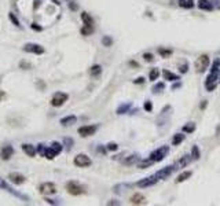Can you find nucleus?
I'll use <instances>...</instances> for the list:
<instances>
[{
  "mask_svg": "<svg viewBox=\"0 0 220 206\" xmlns=\"http://www.w3.org/2000/svg\"><path fill=\"white\" fill-rule=\"evenodd\" d=\"M194 131H196V124H193V122L183 126V132H186V133H193Z\"/></svg>",
  "mask_w": 220,
  "mask_h": 206,
  "instance_id": "obj_29",
  "label": "nucleus"
},
{
  "mask_svg": "<svg viewBox=\"0 0 220 206\" xmlns=\"http://www.w3.org/2000/svg\"><path fill=\"white\" fill-rule=\"evenodd\" d=\"M61 153H62V144L58 142H54L51 144V147H47L46 149L43 157H46L47 160H54V158H55L56 155H59Z\"/></svg>",
  "mask_w": 220,
  "mask_h": 206,
  "instance_id": "obj_1",
  "label": "nucleus"
},
{
  "mask_svg": "<svg viewBox=\"0 0 220 206\" xmlns=\"http://www.w3.org/2000/svg\"><path fill=\"white\" fill-rule=\"evenodd\" d=\"M46 149H47V147H44V144H41V143L37 146V150H39V153H40V155H44Z\"/></svg>",
  "mask_w": 220,
  "mask_h": 206,
  "instance_id": "obj_41",
  "label": "nucleus"
},
{
  "mask_svg": "<svg viewBox=\"0 0 220 206\" xmlns=\"http://www.w3.org/2000/svg\"><path fill=\"white\" fill-rule=\"evenodd\" d=\"M219 82H220V73H219Z\"/></svg>",
  "mask_w": 220,
  "mask_h": 206,
  "instance_id": "obj_51",
  "label": "nucleus"
},
{
  "mask_svg": "<svg viewBox=\"0 0 220 206\" xmlns=\"http://www.w3.org/2000/svg\"><path fill=\"white\" fill-rule=\"evenodd\" d=\"M13 155H14L13 146H4L2 149V151H0V157H2V160H4V161H8Z\"/></svg>",
  "mask_w": 220,
  "mask_h": 206,
  "instance_id": "obj_14",
  "label": "nucleus"
},
{
  "mask_svg": "<svg viewBox=\"0 0 220 206\" xmlns=\"http://www.w3.org/2000/svg\"><path fill=\"white\" fill-rule=\"evenodd\" d=\"M100 73H102V66H99V65H94V66L89 69V74H91L92 77H98Z\"/></svg>",
  "mask_w": 220,
  "mask_h": 206,
  "instance_id": "obj_24",
  "label": "nucleus"
},
{
  "mask_svg": "<svg viewBox=\"0 0 220 206\" xmlns=\"http://www.w3.org/2000/svg\"><path fill=\"white\" fill-rule=\"evenodd\" d=\"M24 51L26 52H30V54H36V55H41L44 54V47L37 44V43H28V44L24 45Z\"/></svg>",
  "mask_w": 220,
  "mask_h": 206,
  "instance_id": "obj_7",
  "label": "nucleus"
},
{
  "mask_svg": "<svg viewBox=\"0 0 220 206\" xmlns=\"http://www.w3.org/2000/svg\"><path fill=\"white\" fill-rule=\"evenodd\" d=\"M191 157H193V160H194V161L200 160L201 154H200V150H198V147H197V146H194L193 149H191Z\"/></svg>",
  "mask_w": 220,
  "mask_h": 206,
  "instance_id": "obj_30",
  "label": "nucleus"
},
{
  "mask_svg": "<svg viewBox=\"0 0 220 206\" xmlns=\"http://www.w3.org/2000/svg\"><path fill=\"white\" fill-rule=\"evenodd\" d=\"M158 52H160V55L164 56V58H167V56H169L172 54L171 50H164V48H160V50H158Z\"/></svg>",
  "mask_w": 220,
  "mask_h": 206,
  "instance_id": "obj_35",
  "label": "nucleus"
},
{
  "mask_svg": "<svg viewBox=\"0 0 220 206\" xmlns=\"http://www.w3.org/2000/svg\"><path fill=\"white\" fill-rule=\"evenodd\" d=\"M81 19H83V22H84V25H89V26L94 25V19L88 13H81Z\"/></svg>",
  "mask_w": 220,
  "mask_h": 206,
  "instance_id": "obj_23",
  "label": "nucleus"
},
{
  "mask_svg": "<svg viewBox=\"0 0 220 206\" xmlns=\"http://www.w3.org/2000/svg\"><path fill=\"white\" fill-rule=\"evenodd\" d=\"M0 186L3 187V188H4L7 193H11L14 197H17V198H21V199H25V201H28V197H25V195H22V194H19V193H17L15 190H13L11 187L10 186H7V183L4 182V180H0Z\"/></svg>",
  "mask_w": 220,
  "mask_h": 206,
  "instance_id": "obj_13",
  "label": "nucleus"
},
{
  "mask_svg": "<svg viewBox=\"0 0 220 206\" xmlns=\"http://www.w3.org/2000/svg\"><path fill=\"white\" fill-rule=\"evenodd\" d=\"M118 149V146L116 143H109L107 144V150H110V151H116Z\"/></svg>",
  "mask_w": 220,
  "mask_h": 206,
  "instance_id": "obj_40",
  "label": "nucleus"
},
{
  "mask_svg": "<svg viewBox=\"0 0 220 206\" xmlns=\"http://www.w3.org/2000/svg\"><path fill=\"white\" fill-rule=\"evenodd\" d=\"M131 106L132 104L131 103H125V104H121L120 107L117 109V114H125V113H128L129 109H131Z\"/></svg>",
  "mask_w": 220,
  "mask_h": 206,
  "instance_id": "obj_25",
  "label": "nucleus"
},
{
  "mask_svg": "<svg viewBox=\"0 0 220 206\" xmlns=\"http://www.w3.org/2000/svg\"><path fill=\"white\" fill-rule=\"evenodd\" d=\"M132 205H145L146 203V198L143 197L142 194H135L131 197V199H129Z\"/></svg>",
  "mask_w": 220,
  "mask_h": 206,
  "instance_id": "obj_16",
  "label": "nucleus"
},
{
  "mask_svg": "<svg viewBox=\"0 0 220 206\" xmlns=\"http://www.w3.org/2000/svg\"><path fill=\"white\" fill-rule=\"evenodd\" d=\"M158 76H160V71H158V69H151V70H150V74H149L150 81H156L157 78H158Z\"/></svg>",
  "mask_w": 220,
  "mask_h": 206,
  "instance_id": "obj_28",
  "label": "nucleus"
},
{
  "mask_svg": "<svg viewBox=\"0 0 220 206\" xmlns=\"http://www.w3.org/2000/svg\"><path fill=\"white\" fill-rule=\"evenodd\" d=\"M209 63H211V59H209L208 55H200L196 61V70L198 73H202L208 69Z\"/></svg>",
  "mask_w": 220,
  "mask_h": 206,
  "instance_id": "obj_3",
  "label": "nucleus"
},
{
  "mask_svg": "<svg viewBox=\"0 0 220 206\" xmlns=\"http://www.w3.org/2000/svg\"><path fill=\"white\" fill-rule=\"evenodd\" d=\"M73 164H74L76 166H78V168H87V166H91L92 161H91V158H89L88 155H85V154H78V155H76V157H74Z\"/></svg>",
  "mask_w": 220,
  "mask_h": 206,
  "instance_id": "obj_5",
  "label": "nucleus"
},
{
  "mask_svg": "<svg viewBox=\"0 0 220 206\" xmlns=\"http://www.w3.org/2000/svg\"><path fill=\"white\" fill-rule=\"evenodd\" d=\"M179 6L183 7V8H193L194 2L193 0H179Z\"/></svg>",
  "mask_w": 220,
  "mask_h": 206,
  "instance_id": "obj_27",
  "label": "nucleus"
},
{
  "mask_svg": "<svg viewBox=\"0 0 220 206\" xmlns=\"http://www.w3.org/2000/svg\"><path fill=\"white\" fill-rule=\"evenodd\" d=\"M162 76H164V78H165V80H168V81H178L179 80L178 76L174 74L172 71H169V70H164V71H162Z\"/></svg>",
  "mask_w": 220,
  "mask_h": 206,
  "instance_id": "obj_22",
  "label": "nucleus"
},
{
  "mask_svg": "<svg viewBox=\"0 0 220 206\" xmlns=\"http://www.w3.org/2000/svg\"><path fill=\"white\" fill-rule=\"evenodd\" d=\"M186 71H187V65L185 63L182 67H180V73H186Z\"/></svg>",
  "mask_w": 220,
  "mask_h": 206,
  "instance_id": "obj_46",
  "label": "nucleus"
},
{
  "mask_svg": "<svg viewBox=\"0 0 220 206\" xmlns=\"http://www.w3.org/2000/svg\"><path fill=\"white\" fill-rule=\"evenodd\" d=\"M22 150L25 151V153H26V155L28 157H35L36 155V149L33 146H32V144H28V143H25V144H22Z\"/></svg>",
  "mask_w": 220,
  "mask_h": 206,
  "instance_id": "obj_18",
  "label": "nucleus"
},
{
  "mask_svg": "<svg viewBox=\"0 0 220 206\" xmlns=\"http://www.w3.org/2000/svg\"><path fill=\"white\" fill-rule=\"evenodd\" d=\"M107 205H120V203H118V202H107Z\"/></svg>",
  "mask_w": 220,
  "mask_h": 206,
  "instance_id": "obj_49",
  "label": "nucleus"
},
{
  "mask_svg": "<svg viewBox=\"0 0 220 206\" xmlns=\"http://www.w3.org/2000/svg\"><path fill=\"white\" fill-rule=\"evenodd\" d=\"M145 110L146 111H151V110H153V104H151L150 100H146V102H145Z\"/></svg>",
  "mask_w": 220,
  "mask_h": 206,
  "instance_id": "obj_38",
  "label": "nucleus"
},
{
  "mask_svg": "<svg viewBox=\"0 0 220 206\" xmlns=\"http://www.w3.org/2000/svg\"><path fill=\"white\" fill-rule=\"evenodd\" d=\"M139 161H140V157H139V155H138V154H133V155H129L128 158H125V160L122 161V162H124V165L129 166V165H135L136 162H139Z\"/></svg>",
  "mask_w": 220,
  "mask_h": 206,
  "instance_id": "obj_19",
  "label": "nucleus"
},
{
  "mask_svg": "<svg viewBox=\"0 0 220 206\" xmlns=\"http://www.w3.org/2000/svg\"><path fill=\"white\" fill-rule=\"evenodd\" d=\"M143 81H145V78H143V77H139V78H136V80L133 81V82H135V84H143Z\"/></svg>",
  "mask_w": 220,
  "mask_h": 206,
  "instance_id": "obj_43",
  "label": "nucleus"
},
{
  "mask_svg": "<svg viewBox=\"0 0 220 206\" xmlns=\"http://www.w3.org/2000/svg\"><path fill=\"white\" fill-rule=\"evenodd\" d=\"M178 87H180V82H179V84H175L174 87H172V89H175V88H178Z\"/></svg>",
  "mask_w": 220,
  "mask_h": 206,
  "instance_id": "obj_50",
  "label": "nucleus"
},
{
  "mask_svg": "<svg viewBox=\"0 0 220 206\" xmlns=\"http://www.w3.org/2000/svg\"><path fill=\"white\" fill-rule=\"evenodd\" d=\"M129 65H131V66H135V67H138V66H139L138 62H133V61H131V62H129Z\"/></svg>",
  "mask_w": 220,
  "mask_h": 206,
  "instance_id": "obj_48",
  "label": "nucleus"
},
{
  "mask_svg": "<svg viewBox=\"0 0 220 206\" xmlns=\"http://www.w3.org/2000/svg\"><path fill=\"white\" fill-rule=\"evenodd\" d=\"M40 7V0H35V4H33V10H37Z\"/></svg>",
  "mask_w": 220,
  "mask_h": 206,
  "instance_id": "obj_44",
  "label": "nucleus"
},
{
  "mask_svg": "<svg viewBox=\"0 0 220 206\" xmlns=\"http://www.w3.org/2000/svg\"><path fill=\"white\" fill-rule=\"evenodd\" d=\"M183 140H185V135H183V133H176L174 136V140H172V144H174V146H179Z\"/></svg>",
  "mask_w": 220,
  "mask_h": 206,
  "instance_id": "obj_26",
  "label": "nucleus"
},
{
  "mask_svg": "<svg viewBox=\"0 0 220 206\" xmlns=\"http://www.w3.org/2000/svg\"><path fill=\"white\" fill-rule=\"evenodd\" d=\"M76 121H77V117H76V115H67V117H63L62 120H61V124L63 126H66V125L74 124Z\"/></svg>",
  "mask_w": 220,
  "mask_h": 206,
  "instance_id": "obj_20",
  "label": "nucleus"
},
{
  "mask_svg": "<svg viewBox=\"0 0 220 206\" xmlns=\"http://www.w3.org/2000/svg\"><path fill=\"white\" fill-rule=\"evenodd\" d=\"M63 143L67 146V149H72V146H73V139H70V137H65Z\"/></svg>",
  "mask_w": 220,
  "mask_h": 206,
  "instance_id": "obj_37",
  "label": "nucleus"
},
{
  "mask_svg": "<svg viewBox=\"0 0 220 206\" xmlns=\"http://www.w3.org/2000/svg\"><path fill=\"white\" fill-rule=\"evenodd\" d=\"M39 190H40V193L43 195H52L56 193V186L51 182H47V183H43L40 187H39Z\"/></svg>",
  "mask_w": 220,
  "mask_h": 206,
  "instance_id": "obj_8",
  "label": "nucleus"
},
{
  "mask_svg": "<svg viewBox=\"0 0 220 206\" xmlns=\"http://www.w3.org/2000/svg\"><path fill=\"white\" fill-rule=\"evenodd\" d=\"M8 180L11 183L14 184H17V186H21V184H24L25 183V176L24 175H21V173H18V172H13V173H10L8 175Z\"/></svg>",
  "mask_w": 220,
  "mask_h": 206,
  "instance_id": "obj_12",
  "label": "nucleus"
},
{
  "mask_svg": "<svg viewBox=\"0 0 220 206\" xmlns=\"http://www.w3.org/2000/svg\"><path fill=\"white\" fill-rule=\"evenodd\" d=\"M8 18H10V21H11V22L15 25L17 28L21 26V25H19V21H18V18L15 17V14H14V13H10V14H8Z\"/></svg>",
  "mask_w": 220,
  "mask_h": 206,
  "instance_id": "obj_33",
  "label": "nucleus"
},
{
  "mask_svg": "<svg viewBox=\"0 0 220 206\" xmlns=\"http://www.w3.org/2000/svg\"><path fill=\"white\" fill-rule=\"evenodd\" d=\"M174 171H175L174 165H171V166H165V168L160 169V171H158V172L156 173V176L158 177V180H164V179H168V176H171Z\"/></svg>",
  "mask_w": 220,
  "mask_h": 206,
  "instance_id": "obj_11",
  "label": "nucleus"
},
{
  "mask_svg": "<svg viewBox=\"0 0 220 206\" xmlns=\"http://www.w3.org/2000/svg\"><path fill=\"white\" fill-rule=\"evenodd\" d=\"M197 6L200 10H205V11H212V8H213V4L209 0H198Z\"/></svg>",
  "mask_w": 220,
  "mask_h": 206,
  "instance_id": "obj_17",
  "label": "nucleus"
},
{
  "mask_svg": "<svg viewBox=\"0 0 220 206\" xmlns=\"http://www.w3.org/2000/svg\"><path fill=\"white\" fill-rule=\"evenodd\" d=\"M143 58H145V61H147V62H153V59H154V56L151 55V54H143Z\"/></svg>",
  "mask_w": 220,
  "mask_h": 206,
  "instance_id": "obj_39",
  "label": "nucleus"
},
{
  "mask_svg": "<svg viewBox=\"0 0 220 206\" xmlns=\"http://www.w3.org/2000/svg\"><path fill=\"white\" fill-rule=\"evenodd\" d=\"M69 6H70V8H72V10H77V6L74 4V2H70V3H69Z\"/></svg>",
  "mask_w": 220,
  "mask_h": 206,
  "instance_id": "obj_47",
  "label": "nucleus"
},
{
  "mask_svg": "<svg viewBox=\"0 0 220 206\" xmlns=\"http://www.w3.org/2000/svg\"><path fill=\"white\" fill-rule=\"evenodd\" d=\"M98 126L96 125H84V126H80L78 128V135L83 136V137H87V136H92L94 133L96 132Z\"/></svg>",
  "mask_w": 220,
  "mask_h": 206,
  "instance_id": "obj_9",
  "label": "nucleus"
},
{
  "mask_svg": "<svg viewBox=\"0 0 220 206\" xmlns=\"http://www.w3.org/2000/svg\"><path fill=\"white\" fill-rule=\"evenodd\" d=\"M66 190L67 193H69L70 195H81L83 193H84V188H83V186L80 183L74 182V180H72V182H67L66 183Z\"/></svg>",
  "mask_w": 220,
  "mask_h": 206,
  "instance_id": "obj_4",
  "label": "nucleus"
},
{
  "mask_svg": "<svg viewBox=\"0 0 220 206\" xmlns=\"http://www.w3.org/2000/svg\"><path fill=\"white\" fill-rule=\"evenodd\" d=\"M168 151H169L168 146H162V147H160V149L154 150L153 153L150 154V160L153 161V162H161L165 157H167Z\"/></svg>",
  "mask_w": 220,
  "mask_h": 206,
  "instance_id": "obj_2",
  "label": "nucleus"
},
{
  "mask_svg": "<svg viewBox=\"0 0 220 206\" xmlns=\"http://www.w3.org/2000/svg\"><path fill=\"white\" fill-rule=\"evenodd\" d=\"M158 182V177L156 175H153V176H149V177H145V179H142V180H139L138 183H136V186L140 187V188H145V187H150V186H154Z\"/></svg>",
  "mask_w": 220,
  "mask_h": 206,
  "instance_id": "obj_10",
  "label": "nucleus"
},
{
  "mask_svg": "<svg viewBox=\"0 0 220 206\" xmlns=\"http://www.w3.org/2000/svg\"><path fill=\"white\" fill-rule=\"evenodd\" d=\"M92 32H94V29L89 25H84V28H81V34H84V36H89Z\"/></svg>",
  "mask_w": 220,
  "mask_h": 206,
  "instance_id": "obj_31",
  "label": "nucleus"
},
{
  "mask_svg": "<svg viewBox=\"0 0 220 206\" xmlns=\"http://www.w3.org/2000/svg\"><path fill=\"white\" fill-rule=\"evenodd\" d=\"M153 164V161L149 160V161H140L139 164H138V168L139 169H145V168H149V166Z\"/></svg>",
  "mask_w": 220,
  "mask_h": 206,
  "instance_id": "obj_34",
  "label": "nucleus"
},
{
  "mask_svg": "<svg viewBox=\"0 0 220 206\" xmlns=\"http://www.w3.org/2000/svg\"><path fill=\"white\" fill-rule=\"evenodd\" d=\"M164 88H165V84H164V82H158V84L153 88V92H160L161 89H164Z\"/></svg>",
  "mask_w": 220,
  "mask_h": 206,
  "instance_id": "obj_36",
  "label": "nucleus"
},
{
  "mask_svg": "<svg viewBox=\"0 0 220 206\" xmlns=\"http://www.w3.org/2000/svg\"><path fill=\"white\" fill-rule=\"evenodd\" d=\"M191 161H194V160H193V157H191V154H190V155H185V157H182V158H180V160L174 165V168H175V169L185 168V166L189 165Z\"/></svg>",
  "mask_w": 220,
  "mask_h": 206,
  "instance_id": "obj_15",
  "label": "nucleus"
},
{
  "mask_svg": "<svg viewBox=\"0 0 220 206\" xmlns=\"http://www.w3.org/2000/svg\"><path fill=\"white\" fill-rule=\"evenodd\" d=\"M19 66H21V67H26V69H30V65H29V63H26V62H21V63H19Z\"/></svg>",
  "mask_w": 220,
  "mask_h": 206,
  "instance_id": "obj_45",
  "label": "nucleus"
},
{
  "mask_svg": "<svg viewBox=\"0 0 220 206\" xmlns=\"http://www.w3.org/2000/svg\"><path fill=\"white\" fill-rule=\"evenodd\" d=\"M67 99H69V95H67V93L56 92V93H54V96L51 98V104L54 107H61Z\"/></svg>",
  "mask_w": 220,
  "mask_h": 206,
  "instance_id": "obj_6",
  "label": "nucleus"
},
{
  "mask_svg": "<svg viewBox=\"0 0 220 206\" xmlns=\"http://www.w3.org/2000/svg\"><path fill=\"white\" fill-rule=\"evenodd\" d=\"M191 175H193V172H191V171H186V172L180 173V175L178 176V179H176V183H183V182H186L187 179L191 177Z\"/></svg>",
  "mask_w": 220,
  "mask_h": 206,
  "instance_id": "obj_21",
  "label": "nucleus"
},
{
  "mask_svg": "<svg viewBox=\"0 0 220 206\" xmlns=\"http://www.w3.org/2000/svg\"><path fill=\"white\" fill-rule=\"evenodd\" d=\"M102 44L105 47H110L111 44H113V39H111L110 36H103V37H102Z\"/></svg>",
  "mask_w": 220,
  "mask_h": 206,
  "instance_id": "obj_32",
  "label": "nucleus"
},
{
  "mask_svg": "<svg viewBox=\"0 0 220 206\" xmlns=\"http://www.w3.org/2000/svg\"><path fill=\"white\" fill-rule=\"evenodd\" d=\"M30 28L33 29V30H37V32H41V30H43V28H41V26H39V24H32V25H30Z\"/></svg>",
  "mask_w": 220,
  "mask_h": 206,
  "instance_id": "obj_42",
  "label": "nucleus"
}]
</instances>
